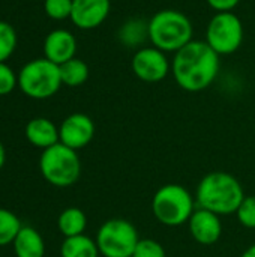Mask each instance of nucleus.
<instances>
[{"label": "nucleus", "instance_id": "15", "mask_svg": "<svg viewBox=\"0 0 255 257\" xmlns=\"http://www.w3.org/2000/svg\"><path fill=\"white\" fill-rule=\"evenodd\" d=\"M26 137L27 140L41 149H48L53 145L60 142L59 128L45 117H35L26 125Z\"/></svg>", "mask_w": 255, "mask_h": 257}, {"label": "nucleus", "instance_id": "13", "mask_svg": "<svg viewBox=\"0 0 255 257\" xmlns=\"http://www.w3.org/2000/svg\"><path fill=\"white\" fill-rule=\"evenodd\" d=\"M77 39L66 29L51 30L44 41V56L56 65H63L65 62L75 57Z\"/></svg>", "mask_w": 255, "mask_h": 257}, {"label": "nucleus", "instance_id": "8", "mask_svg": "<svg viewBox=\"0 0 255 257\" xmlns=\"http://www.w3.org/2000/svg\"><path fill=\"white\" fill-rule=\"evenodd\" d=\"M207 45L219 56L236 53L243 42V24L234 12H216L206 29Z\"/></svg>", "mask_w": 255, "mask_h": 257}, {"label": "nucleus", "instance_id": "14", "mask_svg": "<svg viewBox=\"0 0 255 257\" xmlns=\"http://www.w3.org/2000/svg\"><path fill=\"white\" fill-rule=\"evenodd\" d=\"M117 41L131 50H138L146 47L149 41V20L141 17L128 18L117 30Z\"/></svg>", "mask_w": 255, "mask_h": 257}, {"label": "nucleus", "instance_id": "10", "mask_svg": "<svg viewBox=\"0 0 255 257\" xmlns=\"http://www.w3.org/2000/svg\"><path fill=\"white\" fill-rule=\"evenodd\" d=\"M60 143L78 151L86 148L95 137V123L84 113L69 114L59 126Z\"/></svg>", "mask_w": 255, "mask_h": 257}, {"label": "nucleus", "instance_id": "1", "mask_svg": "<svg viewBox=\"0 0 255 257\" xmlns=\"http://www.w3.org/2000/svg\"><path fill=\"white\" fill-rule=\"evenodd\" d=\"M219 66V54H216L206 41L192 39L182 50L174 53L171 74L180 89L186 92H201L216 80Z\"/></svg>", "mask_w": 255, "mask_h": 257}, {"label": "nucleus", "instance_id": "20", "mask_svg": "<svg viewBox=\"0 0 255 257\" xmlns=\"http://www.w3.org/2000/svg\"><path fill=\"white\" fill-rule=\"evenodd\" d=\"M21 229L20 220L15 214L8 209L0 208V247L14 242L15 236Z\"/></svg>", "mask_w": 255, "mask_h": 257}, {"label": "nucleus", "instance_id": "16", "mask_svg": "<svg viewBox=\"0 0 255 257\" xmlns=\"http://www.w3.org/2000/svg\"><path fill=\"white\" fill-rule=\"evenodd\" d=\"M17 257H44L45 244L38 230L33 227H21L14 239Z\"/></svg>", "mask_w": 255, "mask_h": 257}, {"label": "nucleus", "instance_id": "4", "mask_svg": "<svg viewBox=\"0 0 255 257\" xmlns=\"http://www.w3.org/2000/svg\"><path fill=\"white\" fill-rule=\"evenodd\" d=\"M195 199L179 184L162 185L152 197V214L158 223L167 227H179L188 224L194 214Z\"/></svg>", "mask_w": 255, "mask_h": 257}, {"label": "nucleus", "instance_id": "11", "mask_svg": "<svg viewBox=\"0 0 255 257\" xmlns=\"http://www.w3.org/2000/svg\"><path fill=\"white\" fill-rule=\"evenodd\" d=\"M110 11V0H72L71 21L81 30H92L108 18Z\"/></svg>", "mask_w": 255, "mask_h": 257}, {"label": "nucleus", "instance_id": "23", "mask_svg": "<svg viewBox=\"0 0 255 257\" xmlns=\"http://www.w3.org/2000/svg\"><path fill=\"white\" fill-rule=\"evenodd\" d=\"M234 215L243 227L255 229V196H245Z\"/></svg>", "mask_w": 255, "mask_h": 257}, {"label": "nucleus", "instance_id": "26", "mask_svg": "<svg viewBox=\"0 0 255 257\" xmlns=\"http://www.w3.org/2000/svg\"><path fill=\"white\" fill-rule=\"evenodd\" d=\"M207 5L216 12H233L240 0H206Z\"/></svg>", "mask_w": 255, "mask_h": 257}, {"label": "nucleus", "instance_id": "6", "mask_svg": "<svg viewBox=\"0 0 255 257\" xmlns=\"http://www.w3.org/2000/svg\"><path fill=\"white\" fill-rule=\"evenodd\" d=\"M62 84L59 65L45 57L27 62L18 74L20 89L33 99L51 98L59 92Z\"/></svg>", "mask_w": 255, "mask_h": 257}, {"label": "nucleus", "instance_id": "18", "mask_svg": "<svg viewBox=\"0 0 255 257\" xmlns=\"http://www.w3.org/2000/svg\"><path fill=\"white\" fill-rule=\"evenodd\" d=\"M57 226L65 238L78 236L87 227V217L80 208H68L59 215Z\"/></svg>", "mask_w": 255, "mask_h": 257}, {"label": "nucleus", "instance_id": "9", "mask_svg": "<svg viewBox=\"0 0 255 257\" xmlns=\"http://www.w3.org/2000/svg\"><path fill=\"white\" fill-rule=\"evenodd\" d=\"M131 69L134 75L144 83H159L167 78L171 71V62L167 53L158 50L156 47H143L135 50Z\"/></svg>", "mask_w": 255, "mask_h": 257}, {"label": "nucleus", "instance_id": "21", "mask_svg": "<svg viewBox=\"0 0 255 257\" xmlns=\"http://www.w3.org/2000/svg\"><path fill=\"white\" fill-rule=\"evenodd\" d=\"M17 42L18 38L15 29L9 23L0 20V62H6L12 56Z\"/></svg>", "mask_w": 255, "mask_h": 257}, {"label": "nucleus", "instance_id": "7", "mask_svg": "<svg viewBox=\"0 0 255 257\" xmlns=\"http://www.w3.org/2000/svg\"><path fill=\"white\" fill-rule=\"evenodd\" d=\"M95 241L101 256L132 257L140 238L131 221L125 218H111L99 227Z\"/></svg>", "mask_w": 255, "mask_h": 257}, {"label": "nucleus", "instance_id": "27", "mask_svg": "<svg viewBox=\"0 0 255 257\" xmlns=\"http://www.w3.org/2000/svg\"><path fill=\"white\" fill-rule=\"evenodd\" d=\"M240 257H255V244L249 245V247L240 254Z\"/></svg>", "mask_w": 255, "mask_h": 257}, {"label": "nucleus", "instance_id": "12", "mask_svg": "<svg viewBox=\"0 0 255 257\" xmlns=\"http://www.w3.org/2000/svg\"><path fill=\"white\" fill-rule=\"evenodd\" d=\"M188 229L195 242L200 245H213L222 235V223L219 215L212 211L197 208L188 221Z\"/></svg>", "mask_w": 255, "mask_h": 257}, {"label": "nucleus", "instance_id": "25", "mask_svg": "<svg viewBox=\"0 0 255 257\" xmlns=\"http://www.w3.org/2000/svg\"><path fill=\"white\" fill-rule=\"evenodd\" d=\"M18 84V75H15L14 69L6 65V62H0V96L11 93Z\"/></svg>", "mask_w": 255, "mask_h": 257}, {"label": "nucleus", "instance_id": "24", "mask_svg": "<svg viewBox=\"0 0 255 257\" xmlns=\"http://www.w3.org/2000/svg\"><path fill=\"white\" fill-rule=\"evenodd\" d=\"M132 257H167V254L161 242L146 238V239L138 241Z\"/></svg>", "mask_w": 255, "mask_h": 257}, {"label": "nucleus", "instance_id": "19", "mask_svg": "<svg viewBox=\"0 0 255 257\" xmlns=\"http://www.w3.org/2000/svg\"><path fill=\"white\" fill-rule=\"evenodd\" d=\"M59 68H60V78L65 86L78 87L84 84L89 78V66L81 59L74 57L65 62L63 65H60Z\"/></svg>", "mask_w": 255, "mask_h": 257}, {"label": "nucleus", "instance_id": "5", "mask_svg": "<svg viewBox=\"0 0 255 257\" xmlns=\"http://www.w3.org/2000/svg\"><path fill=\"white\" fill-rule=\"evenodd\" d=\"M39 169L45 181L59 188L74 185L81 175V163L77 151L60 142L48 149H44Z\"/></svg>", "mask_w": 255, "mask_h": 257}, {"label": "nucleus", "instance_id": "28", "mask_svg": "<svg viewBox=\"0 0 255 257\" xmlns=\"http://www.w3.org/2000/svg\"><path fill=\"white\" fill-rule=\"evenodd\" d=\"M5 160H6V152H5L3 145L0 143V169H2V167H3V164H5Z\"/></svg>", "mask_w": 255, "mask_h": 257}, {"label": "nucleus", "instance_id": "3", "mask_svg": "<svg viewBox=\"0 0 255 257\" xmlns=\"http://www.w3.org/2000/svg\"><path fill=\"white\" fill-rule=\"evenodd\" d=\"M191 20L177 9L158 11L149 20V41L164 53H177L192 41Z\"/></svg>", "mask_w": 255, "mask_h": 257}, {"label": "nucleus", "instance_id": "2", "mask_svg": "<svg viewBox=\"0 0 255 257\" xmlns=\"http://www.w3.org/2000/svg\"><path fill=\"white\" fill-rule=\"evenodd\" d=\"M243 199V187L233 175L225 172L207 173L195 191L197 206L212 211L219 217L236 214Z\"/></svg>", "mask_w": 255, "mask_h": 257}, {"label": "nucleus", "instance_id": "22", "mask_svg": "<svg viewBox=\"0 0 255 257\" xmlns=\"http://www.w3.org/2000/svg\"><path fill=\"white\" fill-rule=\"evenodd\" d=\"M44 11L51 20H66L71 18L72 12V0H45Z\"/></svg>", "mask_w": 255, "mask_h": 257}, {"label": "nucleus", "instance_id": "17", "mask_svg": "<svg viewBox=\"0 0 255 257\" xmlns=\"http://www.w3.org/2000/svg\"><path fill=\"white\" fill-rule=\"evenodd\" d=\"M62 257H99L101 253L98 250L96 241L83 235L65 238L60 247Z\"/></svg>", "mask_w": 255, "mask_h": 257}]
</instances>
